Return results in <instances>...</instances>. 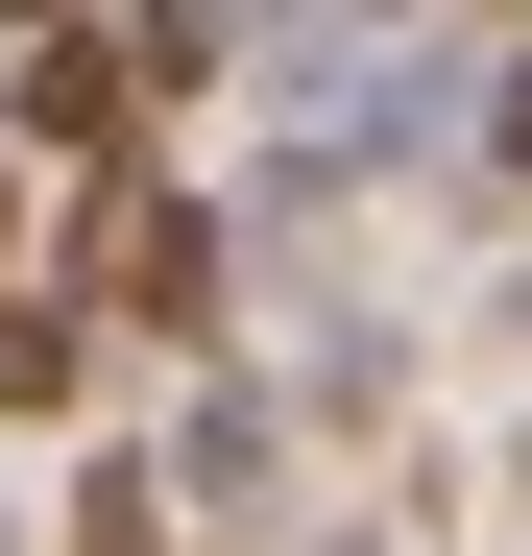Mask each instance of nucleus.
<instances>
[{
	"mask_svg": "<svg viewBox=\"0 0 532 556\" xmlns=\"http://www.w3.org/2000/svg\"><path fill=\"white\" fill-rule=\"evenodd\" d=\"M0 291H25V146H0Z\"/></svg>",
	"mask_w": 532,
	"mask_h": 556,
	"instance_id": "5",
	"label": "nucleus"
},
{
	"mask_svg": "<svg viewBox=\"0 0 532 556\" xmlns=\"http://www.w3.org/2000/svg\"><path fill=\"white\" fill-rule=\"evenodd\" d=\"M145 98H169L145 25H25V49H0V146H25V169H98V194L145 169Z\"/></svg>",
	"mask_w": 532,
	"mask_h": 556,
	"instance_id": "1",
	"label": "nucleus"
},
{
	"mask_svg": "<svg viewBox=\"0 0 532 556\" xmlns=\"http://www.w3.org/2000/svg\"><path fill=\"white\" fill-rule=\"evenodd\" d=\"M73 388H98V315L25 266V291H0V412H73Z\"/></svg>",
	"mask_w": 532,
	"mask_h": 556,
	"instance_id": "3",
	"label": "nucleus"
},
{
	"mask_svg": "<svg viewBox=\"0 0 532 556\" xmlns=\"http://www.w3.org/2000/svg\"><path fill=\"white\" fill-rule=\"evenodd\" d=\"M0 556H25V532H0Z\"/></svg>",
	"mask_w": 532,
	"mask_h": 556,
	"instance_id": "6",
	"label": "nucleus"
},
{
	"mask_svg": "<svg viewBox=\"0 0 532 556\" xmlns=\"http://www.w3.org/2000/svg\"><path fill=\"white\" fill-rule=\"evenodd\" d=\"M73 556H169V484H145V459H98V484H73Z\"/></svg>",
	"mask_w": 532,
	"mask_h": 556,
	"instance_id": "4",
	"label": "nucleus"
},
{
	"mask_svg": "<svg viewBox=\"0 0 532 556\" xmlns=\"http://www.w3.org/2000/svg\"><path fill=\"white\" fill-rule=\"evenodd\" d=\"M49 291H73V315H122V339H218V291H242V242H218L194 194H145V169H122V194H98V242H73Z\"/></svg>",
	"mask_w": 532,
	"mask_h": 556,
	"instance_id": "2",
	"label": "nucleus"
}]
</instances>
